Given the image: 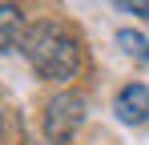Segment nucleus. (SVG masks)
<instances>
[{"mask_svg": "<svg viewBox=\"0 0 149 145\" xmlns=\"http://www.w3.org/2000/svg\"><path fill=\"white\" fill-rule=\"evenodd\" d=\"M20 52L45 81H61V85L77 81L81 69H85V48L77 40V32H69L65 24H52V20L28 24Z\"/></svg>", "mask_w": 149, "mask_h": 145, "instance_id": "1", "label": "nucleus"}, {"mask_svg": "<svg viewBox=\"0 0 149 145\" xmlns=\"http://www.w3.org/2000/svg\"><path fill=\"white\" fill-rule=\"evenodd\" d=\"M85 93H77V89H61V93L52 97L49 105H45V137L52 145H69L77 137V129L85 125Z\"/></svg>", "mask_w": 149, "mask_h": 145, "instance_id": "2", "label": "nucleus"}, {"mask_svg": "<svg viewBox=\"0 0 149 145\" xmlns=\"http://www.w3.org/2000/svg\"><path fill=\"white\" fill-rule=\"evenodd\" d=\"M113 113H117L125 125H141V121H149V89L141 85V81L125 85L121 93H117V101H113Z\"/></svg>", "mask_w": 149, "mask_h": 145, "instance_id": "3", "label": "nucleus"}, {"mask_svg": "<svg viewBox=\"0 0 149 145\" xmlns=\"http://www.w3.org/2000/svg\"><path fill=\"white\" fill-rule=\"evenodd\" d=\"M28 24H24V12L16 8V4H0V52H8V48H16L24 40Z\"/></svg>", "mask_w": 149, "mask_h": 145, "instance_id": "4", "label": "nucleus"}, {"mask_svg": "<svg viewBox=\"0 0 149 145\" xmlns=\"http://www.w3.org/2000/svg\"><path fill=\"white\" fill-rule=\"evenodd\" d=\"M117 40H121V48L129 52V56H137V61H145V65H149V40L141 36V32H129V28H121V32H117Z\"/></svg>", "mask_w": 149, "mask_h": 145, "instance_id": "5", "label": "nucleus"}, {"mask_svg": "<svg viewBox=\"0 0 149 145\" xmlns=\"http://www.w3.org/2000/svg\"><path fill=\"white\" fill-rule=\"evenodd\" d=\"M121 8H125V12H137V16H149V4H133V0H125Z\"/></svg>", "mask_w": 149, "mask_h": 145, "instance_id": "6", "label": "nucleus"}, {"mask_svg": "<svg viewBox=\"0 0 149 145\" xmlns=\"http://www.w3.org/2000/svg\"><path fill=\"white\" fill-rule=\"evenodd\" d=\"M0 129H4V121H0Z\"/></svg>", "mask_w": 149, "mask_h": 145, "instance_id": "7", "label": "nucleus"}]
</instances>
